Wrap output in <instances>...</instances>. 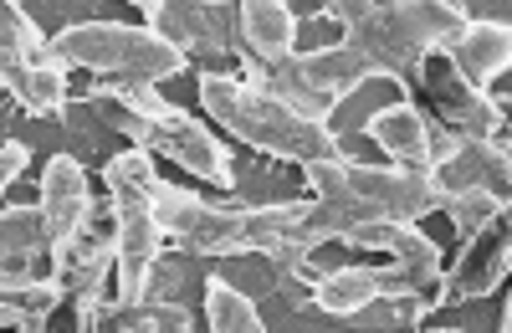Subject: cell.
Returning a JSON list of instances; mask_svg holds the SVG:
<instances>
[{
  "label": "cell",
  "mask_w": 512,
  "mask_h": 333,
  "mask_svg": "<svg viewBox=\"0 0 512 333\" xmlns=\"http://www.w3.org/2000/svg\"><path fill=\"white\" fill-rule=\"evenodd\" d=\"M364 134L390 154L405 170H431L436 154H431V113H425L415 98H395L364 118Z\"/></svg>",
  "instance_id": "10"
},
{
  "label": "cell",
  "mask_w": 512,
  "mask_h": 333,
  "mask_svg": "<svg viewBox=\"0 0 512 333\" xmlns=\"http://www.w3.org/2000/svg\"><path fill=\"white\" fill-rule=\"evenodd\" d=\"M41 216H47V257L52 267L72 252V241L93 226V185L77 154H52L41 170Z\"/></svg>",
  "instance_id": "8"
},
{
  "label": "cell",
  "mask_w": 512,
  "mask_h": 333,
  "mask_svg": "<svg viewBox=\"0 0 512 333\" xmlns=\"http://www.w3.org/2000/svg\"><path fill=\"white\" fill-rule=\"evenodd\" d=\"M26 159H31V149L21 139H6V154H0V164H6V170H0V185H6V190L26 175Z\"/></svg>",
  "instance_id": "16"
},
{
  "label": "cell",
  "mask_w": 512,
  "mask_h": 333,
  "mask_svg": "<svg viewBox=\"0 0 512 333\" xmlns=\"http://www.w3.org/2000/svg\"><path fill=\"white\" fill-rule=\"evenodd\" d=\"M139 185L159 216L164 241H175L185 257H241L246 252V205H236V200L216 205L175 180H164L149 164L139 170Z\"/></svg>",
  "instance_id": "6"
},
{
  "label": "cell",
  "mask_w": 512,
  "mask_h": 333,
  "mask_svg": "<svg viewBox=\"0 0 512 333\" xmlns=\"http://www.w3.org/2000/svg\"><path fill=\"white\" fill-rule=\"evenodd\" d=\"M308 195H318V226L338 241L359 221H425L441 211V185L431 170H405V164H359V159H318L303 164Z\"/></svg>",
  "instance_id": "1"
},
{
  "label": "cell",
  "mask_w": 512,
  "mask_h": 333,
  "mask_svg": "<svg viewBox=\"0 0 512 333\" xmlns=\"http://www.w3.org/2000/svg\"><path fill=\"white\" fill-rule=\"evenodd\" d=\"M205 318H210L216 333H262V313H256V303L221 272L205 277Z\"/></svg>",
  "instance_id": "14"
},
{
  "label": "cell",
  "mask_w": 512,
  "mask_h": 333,
  "mask_svg": "<svg viewBox=\"0 0 512 333\" xmlns=\"http://www.w3.org/2000/svg\"><path fill=\"white\" fill-rule=\"evenodd\" d=\"M241 41L267 72L297 57V11L282 0H246L241 6Z\"/></svg>",
  "instance_id": "12"
},
{
  "label": "cell",
  "mask_w": 512,
  "mask_h": 333,
  "mask_svg": "<svg viewBox=\"0 0 512 333\" xmlns=\"http://www.w3.org/2000/svg\"><path fill=\"white\" fill-rule=\"evenodd\" d=\"M88 103L103 113L108 129L128 134L139 149L175 159V170H190L195 180H210L221 190H236V154L216 139V129H205L200 118L175 108L154 88H88Z\"/></svg>",
  "instance_id": "3"
},
{
  "label": "cell",
  "mask_w": 512,
  "mask_h": 333,
  "mask_svg": "<svg viewBox=\"0 0 512 333\" xmlns=\"http://www.w3.org/2000/svg\"><path fill=\"white\" fill-rule=\"evenodd\" d=\"M497 328H502V333L512 328V298H502V313H497Z\"/></svg>",
  "instance_id": "17"
},
{
  "label": "cell",
  "mask_w": 512,
  "mask_h": 333,
  "mask_svg": "<svg viewBox=\"0 0 512 333\" xmlns=\"http://www.w3.org/2000/svg\"><path fill=\"white\" fill-rule=\"evenodd\" d=\"M149 164V149H128L118 159H108L103 185H108V221L118 236V308H134L149 298V272L164 252V231L159 216L139 185V170Z\"/></svg>",
  "instance_id": "5"
},
{
  "label": "cell",
  "mask_w": 512,
  "mask_h": 333,
  "mask_svg": "<svg viewBox=\"0 0 512 333\" xmlns=\"http://www.w3.org/2000/svg\"><path fill=\"white\" fill-rule=\"evenodd\" d=\"M0 26H6V67H0V82L16 98V108H26L36 118L52 113L57 123H67L72 88H67V67L52 52V36H41V26L26 16L21 0L0 6Z\"/></svg>",
  "instance_id": "7"
},
{
  "label": "cell",
  "mask_w": 512,
  "mask_h": 333,
  "mask_svg": "<svg viewBox=\"0 0 512 333\" xmlns=\"http://www.w3.org/2000/svg\"><path fill=\"white\" fill-rule=\"evenodd\" d=\"M52 52L62 67H88L98 77H118L123 88H154V82L180 77L190 67V57L159 31L128 26V21H98V16L67 21L52 36Z\"/></svg>",
  "instance_id": "4"
},
{
  "label": "cell",
  "mask_w": 512,
  "mask_h": 333,
  "mask_svg": "<svg viewBox=\"0 0 512 333\" xmlns=\"http://www.w3.org/2000/svg\"><path fill=\"white\" fill-rule=\"evenodd\" d=\"M200 108L231 129L241 144H251L256 154L272 159H292V164H318V159H344V134L333 123H318L308 113H297L292 103H282L267 88H251L236 72H216L200 67Z\"/></svg>",
  "instance_id": "2"
},
{
  "label": "cell",
  "mask_w": 512,
  "mask_h": 333,
  "mask_svg": "<svg viewBox=\"0 0 512 333\" xmlns=\"http://www.w3.org/2000/svg\"><path fill=\"white\" fill-rule=\"evenodd\" d=\"M441 57L472 93L497 98V82L512 67V26H507V16H472L451 36V47Z\"/></svg>",
  "instance_id": "9"
},
{
  "label": "cell",
  "mask_w": 512,
  "mask_h": 333,
  "mask_svg": "<svg viewBox=\"0 0 512 333\" xmlns=\"http://www.w3.org/2000/svg\"><path fill=\"white\" fill-rule=\"evenodd\" d=\"M113 318L123 328H175V333H190V308L185 303H134V308H113Z\"/></svg>",
  "instance_id": "15"
},
{
  "label": "cell",
  "mask_w": 512,
  "mask_h": 333,
  "mask_svg": "<svg viewBox=\"0 0 512 333\" xmlns=\"http://www.w3.org/2000/svg\"><path fill=\"white\" fill-rule=\"evenodd\" d=\"M384 282H390V267H359V262H338V267H323L308 277V298L318 313H333V318H359L364 308L379 303Z\"/></svg>",
  "instance_id": "11"
},
{
  "label": "cell",
  "mask_w": 512,
  "mask_h": 333,
  "mask_svg": "<svg viewBox=\"0 0 512 333\" xmlns=\"http://www.w3.org/2000/svg\"><path fill=\"white\" fill-rule=\"evenodd\" d=\"M441 211L451 216L461 241H482L487 231H497L507 221V190H487V185H466L441 195Z\"/></svg>",
  "instance_id": "13"
}]
</instances>
